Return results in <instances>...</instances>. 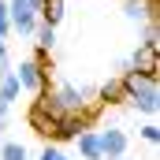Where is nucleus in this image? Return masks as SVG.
Here are the masks:
<instances>
[{
    "instance_id": "obj_1",
    "label": "nucleus",
    "mask_w": 160,
    "mask_h": 160,
    "mask_svg": "<svg viewBox=\"0 0 160 160\" xmlns=\"http://www.w3.org/2000/svg\"><path fill=\"white\" fill-rule=\"evenodd\" d=\"M123 93H127V104H134L138 112L145 116H157L160 112V89H157V78L149 75H138V71H123Z\"/></svg>"
},
{
    "instance_id": "obj_2",
    "label": "nucleus",
    "mask_w": 160,
    "mask_h": 160,
    "mask_svg": "<svg viewBox=\"0 0 160 160\" xmlns=\"http://www.w3.org/2000/svg\"><path fill=\"white\" fill-rule=\"evenodd\" d=\"M52 93V104L60 108V116H82V112H89V89H82L75 82H60L56 89H48Z\"/></svg>"
},
{
    "instance_id": "obj_3",
    "label": "nucleus",
    "mask_w": 160,
    "mask_h": 160,
    "mask_svg": "<svg viewBox=\"0 0 160 160\" xmlns=\"http://www.w3.org/2000/svg\"><path fill=\"white\" fill-rule=\"evenodd\" d=\"M60 119H63V116H60V108L52 104V93H48V86H45V89L38 93V101L30 104V116H26V123H30L38 134H52V127H56Z\"/></svg>"
},
{
    "instance_id": "obj_4",
    "label": "nucleus",
    "mask_w": 160,
    "mask_h": 160,
    "mask_svg": "<svg viewBox=\"0 0 160 160\" xmlns=\"http://www.w3.org/2000/svg\"><path fill=\"white\" fill-rule=\"evenodd\" d=\"M38 15H41V0H11L8 4L11 30H19V34H34L38 30Z\"/></svg>"
},
{
    "instance_id": "obj_5",
    "label": "nucleus",
    "mask_w": 160,
    "mask_h": 160,
    "mask_svg": "<svg viewBox=\"0 0 160 160\" xmlns=\"http://www.w3.org/2000/svg\"><path fill=\"white\" fill-rule=\"evenodd\" d=\"M86 130H93V108L89 112H82V116H63V119L52 127V142H75L78 134H86Z\"/></svg>"
},
{
    "instance_id": "obj_6",
    "label": "nucleus",
    "mask_w": 160,
    "mask_h": 160,
    "mask_svg": "<svg viewBox=\"0 0 160 160\" xmlns=\"http://www.w3.org/2000/svg\"><path fill=\"white\" fill-rule=\"evenodd\" d=\"M11 75H15V82H19V89H30V93H41V89L48 86V71L38 67L34 60H22Z\"/></svg>"
},
{
    "instance_id": "obj_7",
    "label": "nucleus",
    "mask_w": 160,
    "mask_h": 160,
    "mask_svg": "<svg viewBox=\"0 0 160 160\" xmlns=\"http://www.w3.org/2000/svg\"><path fill=\"white\" fill-rule=\"evenodd\" d=\"M97 138H101V157H104V160H112V157H127V145H130L127 130H119V127H108V130H97Z\"/></svg>"
},
{
    "instance_id": "obj_8",
    "label": "nucleus",
    "mask_w": 160,
    "mask_h": 160,
    "mask_svg": "<svg viewBox=\"0 0 160 160\" xmlns=\"http://www.w3.org/2000/svg\"><path fill=\"white\" fill-rule=\"evenodd\" d=\"M130 71H138V75H149V78H157V48H149V45H138L134 48V56H130Z\"/></svg>"
},
{
    "instance_id": "obj_9",
    "label": "nucleus",
    "mask_w": 160,
    "mask_h": 160,
    "mask_svg": "<svg viewBox=\"0 0 160 160\" xmlns=\"http://www.w3.org/2000/svg\"><path fill=\"white\" fill-rule=\"evenodd\" d=\"M153 11H157V0H123V15L130 22H153Z\"/></svg>"
},
{
    "instance_id": "obj_10",
    "label": "nucleus",
    "mask_w": 160,
    "mask_h": 160,
    "mask_svg": "<svg viewBox=\"0 0 160 160\" xmlns=\"http://www.w3.org/2000/svg\"><path fill=\"white\" fill-rule=\"evenodd\" d=\"M75 142H78V157L82 160H104L101 157V138H97V130H86V134H78Z\"/></svg>"
},
{
    "instance_id": "obj_11",
    "label": "nucleus",
    "mask_w": 160,
    "mask_h": 160,
    "mask_svg": "<svg viewBox=\"0 0 160 160\" xmlns=\"http://www.w3.org/2000/svg\"><path fill=\"white\" fill-rule=\"evenodd\" d=\"M63 15H67V0H41V15H38V22H45V26H56Z\"/></svg>"
},
{
    "instance_id": "obj_12",
    "label": "nucleus",
    "mask_w": 160,
    "mask_h": 160,
    "mask_svg": "<svg viewBox=\"0 0 160 160\" xmlns=\"http://www.w3.org/2000/svg\"><path fill=\"white\" fill-rule=\"evenodd\" d=\"M97 101L101 104H127V93H123V82L119 78H108L101 89H97Z\"/></svg>"
},
{
    "instance_id": "obj_13",
    "label": "nucleus",
    "mask_w": 160,
    "mask_h": 160,
    "mask_svg": "<svg viewBox=\"0 0 160 160\" xmlns=\"http://www.w3.org/2000/svg\"><path fill=\"white\" fill-rule=\"evenodd\" d=\"M19 93H22V89H19V82H15V75H4V78H0V101H4V104L19 101Z\"/></svg>"
},
{
    "instance_id": "obj_14",
    "label": "nucleus",
    "mask_w": 160,
    "mask_h": 160,
    "mask_svg": "<svg viewBox=\"0 0 160 160\" xmlns=\"http://www.w3.org/2000/svg\"><path fill=\"white\" fill-rule=\"evenodd\" d=\"M34 34H38V48H45V52L56 45V26H45V22H38V30H34Z\"/></svg>"
},
{
    "instance_id": "obj_15",
    "label": "nucleus",
    "mask_w": 160,
    "mask_h": 160,
    "mask_svg": "<svg viewBox=\"0 0 160 160\" xmlns=\"http://www.w3.org/2000/svg\"><path fill=\"white\" fill-rule=\"evenodd\" d=\"M0 160H26V145H19V142H4V145H0Z\"/></svg>"
},
{
    "instance_id": "obj_16",
    "label": "nucleus",
    "mask_w": 160,
    "mask_h": 160,
    "mask_svg": "<svg viewBox=\"0 0 160 160\" xmlns=\"http://www.w3.org/2000/svg\"><path fill=\"white\" fill-rule=\"evenodd\" d=\"M138 134H142V142H149V145H157V142H160V127H157V123H145Z\"/></svg>"
},
{
    "instance_id": "obj_17",
    "label": "nucleus",
    "mask_w": 160,
    "mask_h": 160,
    "mask_svg": "<svg viewBox=\"0 0 160 160\" xmlns=\"http://www.w3.org/2000/svg\"><path fill=\"white\" fill-rule=\"evenodd\" d=\"M8 34H11V19H8V4L0 0V41H8Z\"/></svg>"
},
{
    "instance_id": "obj_18",
    "label": "nucleus",
    "mask_w": 160,
    "mask_h": 160,
    "mask_svg": "<svg viewBox=\"0 0 160 160\" xmlns=\"http://www.w3.org/2000/svg\"><path fill=\"white\" fill-rule=\"evenodd\" d=\"M142 45H149V48H157L160 45V34H157V22H145V41Z\"/></svg>"
},
{
    "instance_id": "obj_19",
    "label": "nucleus",
    "mask_w": 160,
    "mask_h": 160,
    "mask_svg": "<svg viewBox=\"0 0 160 160\" xmlns=\"http://www.w3.org/2000/svg\"><path fill=\"white\" fill-rule=\"evenodd\" d=\"M4 75H11V67H8V45L0 41V78H4Z\"/></svg>"
},
{
    "instance_id": "obj_20",
    "label": "nucleus",
    "mask_w": 160,
    "mask_h": 160,
    "mask_svg": "<svg viewBox=\"0 0 160 160\" xmlns=\"http://www.w3.org/2000/svg\"><path fill=\"white\" fill-rule=\"evenodd\" d=\"M38 160H63V153H60V149H56V145H48V149H45V153H41Z\"/></svg>"
},
{
    "instance_id": "obj_21",
    "label": "nucleus",
    "mask_w": 160,
    "mask_h": 160,
    "mask_svg": "<svg viewBox=\"0 0 160 160\" xmlns=\"http://www.w3.org/2000/svg\"><path fill=\"white\" fill-rule=\"evenodd\" d=\"M8 112H11V104H4V101H0V130L8 127Z\"/></svg>"
},
{
    "instance_id": "obj_22",
    "label": "nucleus",
    "mask_w": 160,
    "mask_h": 160,
    "mask_svg": "<svg viewBox=\"0 0 160 160\" xmlns=\"http://www.w3.org/2000/svg\"><path fill=\"white\" fill-rule=\"evenodd\" d=\"M112 160H127V157H112Z\"/></svg>"
},
{
    "instance_id": "obj_23",
    "label": "nucleus",
    "mask_w": 160,
    "mask_h": 160,
    "mask_svg": "<svg viewBox=\"0 0 160 160\" xmlns=\"http://www.w3.org/2000/svg\"><path fill=\"white\" fill-rule=\"evenodd\" d=\"M63 160H67V157H63Z\"/></svg>"
}]
</instances>
